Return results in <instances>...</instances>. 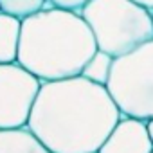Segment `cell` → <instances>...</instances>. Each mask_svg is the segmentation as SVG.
<instances>
[{
  "mask_svg": "<svg viewBox=\"0 0 153 153\" xmlns=\"http://www.w3.org/2000/svg\"><path fill=\"white\" fill-rule=\"evenodd\" d=\"M121 115L106 87L76 76L42 83L27 128L51 153H97Z\"/></svg>",
  "mask_w": 153,
  "mask_h": 153,
  "instance_id": "1",
  "label": "cell"
},
{
  "mask_svg": "<svg viewBox=\"0 0 153 153\" xmlns=\"http://www.w3.org/2000/svg\"><path fill=\"white\" fill-rule=\"evenodd\" d=\"M96 38L81 13L43 7L22 20L16 61L43 81L81 76L96 54Z\"/></svg>",
  "mask_w": 153,
  "mask_h": 153,
  "instance_id": "2",
  "label": "cell"
},
{
  "mask_svg": "<svg viewBox=\"0 0 153 153\" xmlns=\"http://www.w3.org/2000/svg\"><path fill=\"white\" fill-rule=\"evenodd\" d=\"M97 49L117 58L153 40V13L135 0H90L81 9Z\"/></svg>",
  "mask_w": 153,
  "mask_h": 153,
  "instance_id": "3",
  "label": "cell"
},
{
  "mask_svg": "<svg viewBox=\"0 0 153 153\" xmlns=\"http://www.w3.org/2000/svg\"><path fill=\"white\" fill-rule=\"evenodd\" d=\"M106 88L123 115L153 119V40L114 58Z\"/></svg>",
  "mask_w": 153,
  "mask_h": 153,
  "instance_id": "4",
  "label": "cell"
},
{
  "mask_svg": "<svg viewBox=\"0 0 153 153\" xmlns=\"http://www.w3.org/2000/svg\"><path fill=\"white\" fill-rule=\"evenodd\" d=\"M42 81L18 61L0 63V130L25 128Z\"/></svg>",
  "mask_w": 153,
  "mask_h": 153,
  "instance_id": "5",
  "label": "cell"
},
{
  "mask_svg": "<svg viewBox=\"0 0 153 153\" xmlns=\"http://www.w3.org/2000/svg\"><path fill=\"white\" fill-rule=\"evenodd\" d=\"M153 142L148 131V123L121 115L115 128L110 131L97 153H151Z\"/></svg>",
  "mask_w": 153,
  "mask_h": 153,
  "instance_id": "6",
  "label": "cell"
},
{
  "mask_svg": "<svg viewBox=\"0 0 153 153\" xmlns=\"http://www.w3.org/2000/svg\"><path fill=\"white\" fill-rule=\"evenodd\" d=\"M0 153H51V151L25 126L16 130H0Z\"/></svg>",
  "mask_w": 153,
  "mask_h": 153,
  "instance_id": "7",
  "label": "cell"
},
{
  "mask_svg": "<svg viewBox=\"0 0 153 153\" xmlns=\"http://www.w3.org/2000/svg\"><path fill=\"white\" fill-rule=\"evenodd\" d=\"M22 20L0 11V63H13L18 58Z\"/></svg>",
  "mask_w": 153,
  "mask_h": 153,
  "instance_id": "8",
  "label": "cell"
},
{
  "mask_svg": "<svg viewBox=\"0 0 153 153\" xmlns=\"http://www.w3.org/2000/svg\"><path fill=\"white\" fill-rule=\"evenodd\" d=\"M112 67H114V56H110L108 52L97 49L96 54L83 67L81 76L87 78L88 81H92V83L106 87L108 79H110V74H112Z\"/></svg>",
  "mask_w": 153,
  "mask_h": 153,
  "instance_id": "9",
  "label": "cell"
},
{
  "mask_svg": "<svg viewBox=\"0 0 153 153\" xmlns=\"http://www.w3.org/2000/svg\"><path fill=\"white\" fill-rule=\"evenodd\" d=\"M43 7H52L47 0H0V11L13 15L20 20L38 13Z\"/></svg>",
  "mask_w": 153,
  "mask_h": 153,
  "instance_id": "10",
  "label": "cell"
},
{
  "mask_svg": "<svg viewBox=\"0 0 153 153\" xmlns=\"http://www.w3.org/2000/svg\"><path fill=\"white\" fill-rule=\"evenodd\" d=\"M52 7H59V9H67V11H76L81 13V9L90 2V0H47Z\"/></svg>",
  "mask_w": 153,
  "mask_h": 153,
  "instance_id": "11",
  "label": "cell"
},
{
  "mask_svg": "<svg viewBox=\"0 0 153 153\" xmlns=\"http://www.w3.org/2000/svg\"><path fill=\"white\" fill-rule=\"evenodd\" d=\"M137 4H142L144 7H148V9H153V0H135Z\"/></svg>",
  "mask_w": 153,
  "mask_h": 153,
  "instance_id": "12",
  "label": "cell"
},
{
  "mask_svg": "<svg viewBox=\"0 0 153 153\" xmlns=\"http://www.w3.org/2000/svg\"><path fill=\"white\" fill-rule=\"evenodd\" d=\"M146 123H148V131H149V137H151V142H153V119H149Z\"/></svg>",
  "mask_w": 153,
  "mask_h": 153,
  "instance_id": "13",
  "label": "cell"
},
{
  "mask_svg": "<svg viewBox=\"0 0 153 153\" xmlns=\"http://www.w3.org/2000/svg\"><path fill=\"white\" fill-rule=\"evenodd\" d=\"M151 153H153V149H151Z\"/></svg>",
  "mask_w": 153,
  "mask_h": 153,
  "instance_id": "14",
  "label": "cell"
},
{
  "mask_svg": "<svg viewBox=\"0 0 153 153\" xmlns=\"http://www.w3.org/2000/svg\"><path fill=\"white\" fill-rule=\"evenodd\" d=\"M151 13H153V9H151Z\"/></svg>",
  "mask_w": 153,
  "mask_h": 153,
  "instance_id": "15",
  "label": "cell"
}]
</instances>
